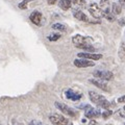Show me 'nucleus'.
<instances>
[{
	"mask_svg": "<svg viewBox=\"0 0 125 125\" xmlns=\"http://www.w3.org/2000/svg\"><path fill=\"white\" fill-rule=\"evenodd\" d=\"M65 95H66V97H67L68 99H70V100H73V101H77V100H79L80 98H81V94H79V93H76V92H74L73 90H67V91L65 92Z\"/></svg>",
	"mask_w": 125,
	"mask_h": 125,
	"instance_id": "obj_12",
	"label": "nucleus"
},
{
	"mask_svg": "<svg viewBox=\"0 0 125 125\" xmlns=\"http://www.w3.org/2000/svg\"><path fill=\"white\" fill-rule=\"evenodd\" d=\"M31 1V0H23L22 2L19 3V9H21V10H26L27 9V6H28V3Z\"/></svg>",
	"mask_w": 125,
	"mask_h": 125,
	"instance_id": "obj_18",
	"label": "nucleus"
},
{
	"mask_svg": "<svg viewBox=\"0 0 125 125\" xmlns=\"http://www.w3.org/2000/svg\"><path fill=\"white\" fill-rule=\"evenodd\" d=\"M124 23H125V20H121L120 21V24H124Z\"/></svg>",
	"mask_w": 125,
	"mask_h": 125,
	"instance_id": "obj_28",
	"label": "nucleus"
},
{
	"mask_svg": "<svg viewBox=\"0 0 125 125\" xmlns=\"http://www.w3.org/2000/svg\"><path fill=\"white\" fill-rule=\"evenodd\" d=\"M72 42L77 48H79L80 46L91 44L92 39L89 38V37H83V36H80V34H76V36H74L72 38Z\"/></svg>",
	"mask_w": 125,
	"mask_h": 125,
	"instance_id": "obj_3",
	"label": "nucleus"
},
{
	"mask_svg": "<svg viewBox=\"0 0 125 125\" xmlns=\"http://www.w3.org/2000/svg\"><path fill=\"white\" fill-rule=\"evenodd\" d=\"M112 115H113V112H112V111H109V109H106L105 112L102 113V118L106 120V119H108Z\"/></svg>",
	"mask_w": 125,
	"mask_h": 125,
	"instance_id": "obj_21",
	"label": "nucleus"
},
{
	"mask_svg": "<svg viewBox=\"0 0 125 125\" xmlns=\"http://www.w3.org/2000/svg\"><path fill=\"white\" fill-rule=\"evenodd\" d=\"M89 81H90V83H91L92 84L95 85V87L101 89L102 91H105V92H109V91H111V90H109V88H108V85L105 83L104 81H101L100 79H90Z\"/></svg>",
	"mask_w": 125,
	"mask_h": 125,
	"instance_id": "obj_11",
	"label": "nucleus"
},
{
	"mask_svg": "<svg viewBox=\"0 0 125 125\" xmlns=\"http://www.w3.org/2000/svg\"><path fill=\"white\" fill-rule=\"evenodd\" d=\"M73 3H75L77 5H84L85 4V0H72Z\"/></svg>",
	"mask_w": 125,
	"mask_h": 125,
	"instance_id": "obj_22",
	"label": "nucleus"
},
{
	"mask_svg": "<svg viewBox=\"0 0 125 125\" xmlns=\"http://www.w3.org/2000/svg\"><path fill=\"white\" fill-rule=\"evenodd\" d=\"M89 125H98V123H97L96 121L92 120V121H90V122H89Z\"/></svg>",
	"mask_w": 125,
	"mask_h": 125,
	"instance_id": "obj_26",
	"label": "nucleus"
},
{
	"mask_svg": "<svg viewBox=\"0 0 125 125\" xmlns=\"http://www.w3.org/2000/svg\"><path fill=\"white\" fill-rule=\"evenodd\" d=\"M73 15H74V17H75L77 20H79V21H83V22H90L89 20V18L85 16L84 13H83L81 10H74L73 11Z\"/></svg>",
	"mask_w": 125,
	"mask_h": 125,
	"instance_id": "obj_13",
	"label": "nucleus"
},
{
	"mask_svg": "<svg viewBox=\"0 0 125 125\" xmlns=\"http://www.w3.org/2000/svg\"><path fill=\"white\" fill-rule=\"evenodd\" d=\"M119 2H120V5L125 9V0H119Z\"/></svg>",
	"mask_w": 125,
	"mask_h": 125,
	"instance_id": "obj_24",
	"label": "nucleus"
},
{
	"mask_svg": "<svg viewBox=\"0 0 125 125\" xmlns=\"http://www.w3.org/2000/svg\"><path fill=\"white\" fill-rule=\"evenodd\" d=\"M121 11H122V6L118 4V3H114V4H113V14L119 15V14H121Z\"/></svg>",
	"mask_w": 125,
	"mask_h": 125,
	"instance_id": "obj_16",
	"label": "nucleus"
},
{
	"mask_svg": "<svg viewBox=\"0 0 125 125\" xmlns=\"http://www.w3.org/2000/svg\"><path fill=\"white\" fill-rule=\"evenodd\" d=\"M52 28L53 29H55V30H61V31H64V30H66V25H64V24H62V23H55V24H53L52 25Z\"/></svg>",
	"mask_w": 125,
	"mask_h": 125,
	"instance_id": "obj_17",
	"label": "nucleus"
},
{
	"mask_svg": "<svg viewBox=\"0 0 125 125\" xmlns=\"http://www.w3.org/2000/svg\"><path fill=\"white\" fill-rule=\"evenodd\" d=\"M29 125H42L41 123H39V122H36V121H32V122H30Z\"/></svg>",
	"mask_w": 125,
	"mask_h": 125,
	"instance_id": "obj_27",
	"label": "nucleus"
},
{
	"mask_svg": "<svg viewBox=\"0 0 125 125\" xmlns=\"http://www.w3.org/2000/svg\"><path fill=\"white\" fill-rule=\"evenodd\" d=\"M108 0H101L100 1V7H101V10H107L108 9Z\"/></svg>",
	"mask_w": 125,
	"mask_h": 125,
	"instance_id": "obj_19",
	"label": "nucleus"
},
{
	"mask_svg": "<svg viewBox=\"0 0 125 125\" xmlns=\"http://www.w3.org/2000/svg\"><path fill=\"white\" fill-rule=\"evenodd\" d=\"M60 38H61V34L60 33H53V34H51V36L48 37V40L54 42V41H57Z\"/></svg>",
	"mask_w": 125,
	"mask_h": 125,
	"instance_id": "obj_20",
	"label": "nucleus"
},
{
	"mask_svg": "<svg viewBox=\"0 0 125 125\" xmlns=\"http://www.w3.org/2000/svg\"><path fill=\"white\" fill-rule=\"evenodd\" d=\"M93 75L96 78H98L100 80H112L114 77V74L111 71H101V70H96L93 72Z\"/></svg>",
	"mask_w": 125,
	"mask_h": 125,
	"instance_id": "obj_4",
	"label": "nucleus"
},
{
	"mask_svg": "<svg viewBox=\"0 0 125 125\" xmlns=\"http://www.w3.org/2000/svg\"><path fill=\"white\" fill-rule=\"evenodd\" d=\"M119 57H120V60L122 61V62H125V44H121L120 46V48H119Z\"/></svg>",
	"mask_w": 125,
	"mask_h": 125,
	"instance_id": "obj_15",
	"label": "nucleus"
},
{
	"mask_svg": "<svg viewBox=\"0 0 125 125\" xmlns=\"http://www.w3.org/2000/svg\"><path fill=\"white\" fill-rule=\"evenodd\" d=\"M71 5H72L71 0H61L60 1V7L62 10H69L70 7H71Z\"/></svg>",
	"mask_w": 125,
	"mask_h": 125,
	"instance_id": "obj_14",
	"label": "nucleus"
},
{
	"mask_svg": "<svg viewBox=\"0 0 125 125\" xmlns=\"http://www.w3.org/2000/svg\"><path fill=\"white\" fill-rule=\"evenodd\" d=\"M49 120L51 121V123L55 125H67L69 123L68 119H66L62 115H51L49 117Z\"/></svg>",
	"mask_w": 125,
	"mask_h": 125,
	"instance_id": "obj_7",
	"label": "nucleus"
},
{
	"mask_svg": "<svg viewBox=\"0 0 125 125\" xmlns=\"http://www.w3.org/2000/svg\"><path fill=\"white\" fill-rule=\"evenodd\" d=\"M29 19H30V21L32 22L34 25H37V26H41L43 16H42V14L40 13V11L34 10V11H32V13L30 14Z\"/></svg>",
	"mask_w": 125,
	"mask_h": 125,
	"instance_id": "obj_8",
	"label": "nucleus"
},
{
	"mask_svg": "<svg viewBox=\"0 0 125 125\" xmlns=\"http://www.w3.org/2000/svg\"><path fill=\"white\" fill-rule=\"evenodd\" d=\"M84 108H85V117L89 119H95L100 117V115H102L99 109H95L92 106H90V105H85Z\"/></svg>",
	"mask_w": 125,
	"mask_h": 125,
	"instance_id": "obj_6",
	"label": "nucleus"
},
{
	"mask_svg": "<svg viewBox=\"0 0 125 125\" xmlns=\"http://www.w3.org/2000/svg\"><path fill=\"white\" fill-rule=\"evenodd\" d=\"M57 1V0H47V2H48V4H54Z\"/></svg>",
	"mask_w": 125,
	"mask_h": 125,
	"instance_id": "obj_25",
	"label": "nucleus"
},
{
	"mask_svg": "<svg viewBox=\"0 0 125 125\" xmlns=\"http://www.w3.org/2000/svg\"><path fill=\"white\" fill-rule=\"evenodd\" d=\"M67 125H73V124H72V123H71V122H69V123H68V124H67Z\"/></svg>",
	"mask_w": 125,
	"mask_h": 125,
	"instance_id": "obj_29",
	"label": "nucleus"
},
{
	"mask_svg": "<svg viewBox=\"0 0 125 125\" xmlns=\"http://www.w3.org/2000/svg\"><path fill=\"white\" fill-rule=\"evenodd\" d=\"M124 111H125V106H124Z\"/></svg>",
	"mask_w": 125,
	"mask_h": 125,
	"instance_id": "obj_30",
	"label": "nucleus"
},
{
	"mask_svg": "<svg viewBox=\"0 0 125 125\" xmlns=\"http://www.w3.org/2000/svg\"><path fill=\"white\" fill-rule=\"evenodd\" d=\"M74 65H75L77 68H88V67H94V66H95V64H94L93 62L89 61V60H84V58L75 60L74 61Z\"/></svg>",
	"mask_w": 125,
	"mask_h": 125,
	"instance_id": "obj_9",
	"label": "nucleus"
},
{
	"mask_svg": "<svg viewBox=\"0 0 125 125\" xmlns=\"http://www.w3.org/2000/svg\"><path fill=\"white\" fill-rule=\"evenodd\" d=\"M54 105L60 109V111L62 113V114H65V115H67L69 117H72V118H76L77 117V112L75 111V109H73L71 107H69L68 105H66L64 103H61V102H55L54 103Z\"/></svg>",
	"mask_w": 125,
	"mask_h": 125,
	"instance_id": "obj_2",
	"label": "nucleus"
},
{
	"mask_svg": "<svg viewBox=\"0 0 125 125\" xmlns=\"http://www.w3.org/2000/svg\"><path fill=\"white\" fill-rule=\"evenodd\" d=\"M77 56H79L84 60H93V61H98L102 58V54H95V53H78Z\"/></svg>",
	"mask_w": 125,
	"mask_h": 125,
	"instance_id": "obj_10",
	"label": "nucleus"
},
{
	"mask_svg": "<svg viewBox=\"0 0 125 125\" xmlns=\"http://www.w3.org/2000/svg\"><path fill=\"white\" fill-rule=\"evenodd\" d=\"M89 11H90V14L96 19L103 17V10H101V7L97 4V3H91L89 6Z\"/></svg>",
	"mask_w": 125,
	"mask_h": 125,
	"instance_id": "obj_5",
	"label": "nucleus"
},
{
	"mask_svg": "<svg viewBox=\"0 0 125 125\" xmlns=\"http://www.w3.org/2000/svg\"><path fill=\"white\" fill-rule=\"evenodd\" d=\"M118 102L119 103H125V96H122V97H120V98L118 99Z\"/></svg>",
	"mask_w": 125,
	"mask_h": 125,
	"instance_id": "obj_23",
	"label": "nucleus"
},
{
	"mask_svg": "<svg viewBox=\"0 0 125 125\" xmlns=\"http://www.w3.org/2000/svg\"><path fill=\"white\" fill-rule=\"evenodd\" d=\"M89 97L93 103H95L96 105H98V106L104 108L105 111H106V109H109V107H111V103L105 99V97L100 95L98 93L91 91V92H89Z\"/></svg>",
	"mask_w": 125,
	"mask_h": 125,
	"instance_id": "obj_1",
	"label": "nucleus"
}]
</instances>
